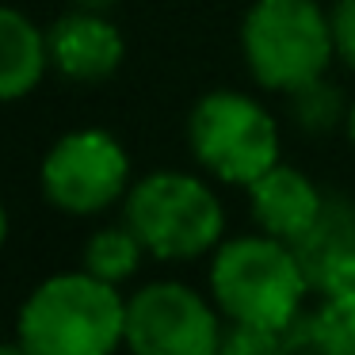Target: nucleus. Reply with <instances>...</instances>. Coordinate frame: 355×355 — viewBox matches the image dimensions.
Wrapping results in <instances>:
<instances>
[{"label": "nucleus", "instance_id": "1", "mask_svg": "<svg viewBox=\"0 0 355 355\" xmlns=\"http://www.w3.org/2000/svg\"><path fill=\"white\" fill-rule=\"evenodd\" d=\"M126 340V302L92 271L54 275L19 309V347L35 355H103Z\"/></svg>", "mask_w": 355, "mask_h": 355}, {"label": "nucleus", "instance_id": "2", "mask_svg": "<svg viewBox=\"0 0 355 355\" xmlns=\"http://www.w3.org/2000/svg\"><path fill=\"white\" fill-rule=\"evenodd\" d=\"M210 291L230 321L283 332L302 313L309 283L298 256L271 233L233 237L210 263Z\"/></svg>", "mask_w": 355, "mask_h": 355}, {"label": "nucleus", "instance_id": "3", "mask_svg": "<svg viewBox=\"0 0 355 355\" xmlns=\"http://www.w3.org/2000/svg\"><path fill=\"white\" fill-rule=\"evenodd\" d=\"M241 50L263 88L298 92L321 80L336 54L332 16L317 0H256L241 27Z\"/></svg>", "mask_w": 355, "mask_h": 355}, {"label": "nucleus", "instance_id": "4", "mask_svg": "<svg viewBox=\"0 0 355 355\" xmlns=\"http://www.w3.org/2000/svg\"><path fill=\"white\" fill-rule=\"evenodd\" d=\"M126 225L157 260H191L222 241L218 195L187 172H149L126 191Z\"/></svg>", "mask_w": 355, "mask_h": 355}, {"label": "nucleus", "instance_id": "5", "mask_svg": "<svg viewBox=\"0 0 355 355\" xmlns=\"http://www.w3.org/2000/svg\"><path fill=\"white\" fill-rule=\"evenodd\" d=\"M191 153L225 184L248 187L279 161L275 119L245 92H210L195 103L187 123Z\"/></svg>", "mask_w": 355, "mask_h": 355}, {"label": "nucleus", "instance_id": "6", "mask_svg": "<svg viewBox=\"0 0 355 355\" xmlns=\"http://www.w3.org/2000/svg\"><path fill=\"white\" fill-rule=\"evenodd\" d=\"M130 184L126 149L103 130H73L42 157V191L65 214H100Z\"/></svg>", "mask_w": 355, "mask_h": 355}, {"label": "nucleus", "instance_id": "7", "mask_svg": "<svg viewBox=\"0 0 355 355\" xmlns=\"http://www.w3.org/2000/svg\"><path fill=\"white\" fill-rule=\"evenodd\" d=\"M126 347L138 355L222 352L218 313L184 283H149L126 302Z\"/></svg>", "mask_w": 355, "mask_h": 355}, {"label": "nucleus", "instance_id": "8", "mask_svg": "<svg viewBox=\"0 0 355 355\" xmlns=\"http://www.w3.org/2000/svg\"><path fill=\"white\" fill-rule=\"evenodd\" d=\"M248 207H252V218L263 233L294 245L313 230V222L324 210V199L306 172L275 161L263 176L248 184Z\"/></svg>", "mask_w": 355, "mask_h": 355}, {"label": "nucleus", "instance_id": "9", "mask_svg": "<svg viewBox=\"0 0 355 355\" xmlns=\"http://www.w3.org/2000/svg\"><path fill=\"white\" fill-rule=\"evenodd\" d=\"M50 65L69 80H103L123 62V35L96 12H69L46 31Z\"/></svg>", "mask_w": 355, "mask_h": 355}, {"label": "nucleus", "instance_id": "10", "mask_svg": "<svg viewBox=\"0 0 355 355\" xmlns=\"http://www.w3.org/2000/svg\"><path fill=\"white\" fill-rule=\"evenodd\" d=\"M294 256H298L302 271H306L309 291H344L355 286V214L344 207H329L324 202L321 218L306 237L294 241Z\"/></svg>", "mask_w": 355, "mask_h": 355}, {"label": "nucleus", "instance_id": "11", "mask_svg": "<svg viewBox=\"0 0 355 355\" xmlns=\"http://www.w3.org/2000/svg\"><path fill=\"white\" fill-rule=\"evenodd\" d=\"M50 65L46 35L16 8L0 4V100H19Z\"/></svg>", "mask_w": 355, "mask_h": 355}, {"label": "nucleus", "instance_id": "12", "mask_svg": "<svg viewBox=\"0 0 355 355\" xmlns=\"http://www.w3.org/2000/svg\"><path fill=\"white\" fill-rule=\"evenodd\" d=\"M146 245L130 225H107V230L92 233L85 245V271L107 279V283H123L138 271Z\"/></svg>", "mask_w": 355, "mask_h": 355}, {"label": "nucleus", "instance_id": "13", "mask_svg": "<svg viewBox=\"0 0 355 355\" xmlns=\"http://www.w3.org/2000/svg\"><path fill=\"white\" fill-rule=\"evenodd\" d=\"M313 347L329 355H355V286L324 294L313 317Z\"/></svg>", "mask_w": 355, "mask_h": 355}, {"label": "nucleus", "instance_id": "14", "mask_svg": "<svg viewBox=\"0 0 355 355\" xmlns=\"http://www.w3.org/2000/svg\"><path fill=\"white\" fill-rule=\"evenodd\" d=\"M286 340L275 329H260V324H237L230 321V332H222V352L230 355H268L283 352Z\"/></svg>", "mask_w": 355, "mask_h": 355}, {"label": "nucleus", "instance_id": "15", "mask_svg": "<svg viewBox=\"0 0 355 355\" xmlns=\"http://www.w3.org/2000/svg\"><path fill=\"white\" fill-rule=\"evenodd\" d=\"M291 96L298 100V119L306 126H329L332 119H336V92L324 88L321 80H313V85L298 88V92H291Z\"/></svg>", "mask_w": 355, "mask_h": 355}, {"label": "nucleus", "instance_id": "16", "mask_svg": "<svg viewBox=\"0 0 355 355\" xmlns=\"http://www.w3.org/2000/svg\"><path fill=\"white\" fill-rule=\"evenodd\" d=\"M332 16V42H336V58L355 69V0H336Z\"/></svg>", "mask_w": 355, "mask_h": 355}, {"label": "nucleus", "instance_id": "17", "mask_svg": "<svg viewBox=\"0 0 355 355\" xmlns=\"http://www.w3.org/2000/svg\"><path fill=\"white\" fill-rule=\"evenodd\" d=\"M4 237H8V210L0 202V245H4Z\"/></svg>", "mask_w": 355, "mask_h": 355}, {"label": "nucleus", "instance_id": "18", "mask_svg": "<svg viewBox=\"0 0 355 355\" xmlns=\"http://www.w3.org/2000/svg\"><path fill=\"white\" fill-rule=\"evenodd\" d=\"M347 134H352V141H355V100H352V107H347Z\"/></svg>", "mask_w": 355, "mask_h": 355}]
</instances>
